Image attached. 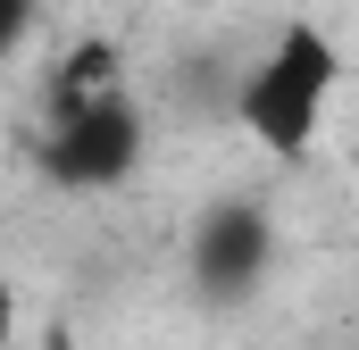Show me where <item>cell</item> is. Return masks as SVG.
Segmentation results:
<instances>
[{"mask_svg": "<svg viewBox=\"0 0 359 350\" xmlns=\"http://www.w3.org/2000/svg\"><path fill=\"white\" fill-rule=\"evenodd\" d=\"M334 92H343V42L309 17H292L284 34H268V50L243 67L234 84V125L268 150L276 167H301L334 117Z\"/></svg>", "mask_w": 359, "mask_h": 350, "instance_id": "cell-1", "label": "cell"}, {"mask_svg": "<svg viewBox=\"0 0 359 350\" xmlns=\"http://www.w3.org/2000/svg\"><path fill=\"white\" fill-rule=\"evenodd\" d=\"M142 142H151L142 108H134L126 92H100L84 108H50L42 175L67 183V192H109V183H126V175L142 167Z\"/></svg>", "mask_w": 359, "mask_h": 350, "instance_id": "cell-2", "label": "cell"}, {"mask_svg": "<svg viewBox=\"0 0 359 350\" xmlns=\"http://www.w3.org/2000/svg\"><path fill=\"white\" fill-rule=\"evenodd\" d=\"M276 259V225L259 200H217L201 225H192V284L209 300H243Z\"/></svg>", "mask_w": 359, "mask_h": 350, "instance_id": "cell-3", "label": "cell"}, {"mask_svg": "<svg viewBox=\"0 0 359 350\" xmlns=\"http://www.w3.org/2000/svg\"><path fill=\"white\" fill-rule=\"evenodd\" d=\"M126 76V59H117V42H76L59 67H50V108H84L100 92H117Z\"/></svg>", "mask_w": 359, "mask_h": 350, "instance_id": "cell-4", "label": "cell"}, {"mask_svg": "<svg viewBox=\"0 0 359 350\" xmlns=\"http://www.w3.org/2000/svg\"><path fill=\"white\" fill-rule=\"evenodd\" d=\"M25 25H34V0H0V50L25 42Z\"/></svg>", "mask_w": 359, "mask_h": 350, "instance_id": "cell-5", "label": "cell"}, {"mask_svg": "<svg viewBox=\"0 0 359 350\" xmlns=\"http://www.w3.org/2000/svg\"><path fill=\"white\" fill-rule=\"evenodd\" d=\"M17 342V284H8V275H0V350Z\"/></svg>", "mask_w": 359, "mask_h": 350, "instance_id": "cell-6", "label": "cell"}]
</instances>
